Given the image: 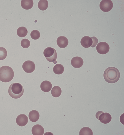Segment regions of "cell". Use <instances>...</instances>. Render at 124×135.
Returning a JSON list of instances; mask_svg holds the SVG:
<instances>
[{"label": "cell", "instance_id": "cell-1", "mask_svg": "<svg viewBox=\"0 0 124 135\" xmlns=\"http://www.w3.org/2000/svg\"><path fill=\"white\" fill-rule=\"evenodd\" d=\"M119 71L116 68L110 67L105 70L103 77L105 80L108 82L113 83L117 81L120 77Z\"/></svg>", "mask_w": 124, "mask_h": 135}, {"label": "cell", "instance_id": "cell-2", "mask_svg": "<svg viewBox=\"0 0 124 135\" xmlns=\"http://www.w3.org/2000/svg\"><path fill=\"white\" fill-rule=\"evenodd\" d=\"M14 75L13 69L7 66H3L0 68V80L3 82H7L11 81Z\"/></svg>", "mask_w": 124, "mask_h": 135}, {"label": "cell", "instance_id": "cell-3", "mask_svg": "<svg viewBox=\"0 0 124 135\" xmlns=\"http://www.w3.org/2000/svg\"><path fill=\"white\" fill-rule=\"evenodd\" d=\"M24 89L23 86L20 83H14L9 86L8 93L10 96L15 99L20 98L23 95Z\"/></svg>", "mask_w": 124, "mask_h": 135}, {"label": "cell", "instance_id": "cell-4", "mask_svg": "<svg viewBox=\"0 0 124 135\" xmlns=\"http://www.w3.org/2000/svg\"><path fill=\"white\" fill-rule=\"evenodd\" d=\"M43 54L48 61L53 62L54 64L57 63V53L54 48L50 47L46 48L44 51Z\"/></svg>", "mask_w": 124, "mask_h": 135}, {"label": "cell", "instance_id": "cell-5", "mask_svg": "<svg viewBox=\"0 0 124 135\" xmlns=\"http://www.w3.org/2000/svg\"><path fill=\"white\" fill-rule=\"evenodd\" d=\"M112 2L110 0H102L100 2L99 7L101 10L105 12H108L112 9Z\"/></svg>", "mask_w": 124, "mask_h": 135}, {"label": "cell", "instance_id": "cell-6", "mask_svg": "<svg viewBox=\"0 0 124 135\" xmlns=\"http://www.w3.org/2000/svg\"><path fill=\"white\" fill-rule=\"evenodd\" d=\"M109 46L107 43L102 42L98 43L96 47L97 52L100 54H104L107 53L109 50Z\"/></svg>", "mask_w": 124, "mask_h": 135}, {"label": "cell", "instance_id": "cell-7", "mask_svg": "<svg viewBox=\"0 0 124 135\" xmlns=\"http://www.w3.org/2000/svg\"><path fill=\"white\" fill-rule=\"evenodd\" d=\"M22 67L25 72L27 73L33 72L35 68L34 63L32 61L30 60L25 61L23 63Z\"/></svg>", "mask_w": 124, "mask_h": 135}, {"label": "cell", "instance_id": "cell-8", "mask_svg": "<svg viewBox=\"0 0 124 135\" xmlns=\"http://www.w3.org/2000/svg\"><path fill=\"white\" fill-rule=\"evenodd\" d=\"M28 118L25 114H21L18 115L16 119V122L19 126L23 127L25 126L28 122Z\"/></svg>", "mask_w": 124, "mask_h": 135}, {"label": "cell", "instance_id": "cell-9", "mask_svg": "<svg viewBox=\"0 0 124 135\" xmlns=\"http://www.w3.org/2000/svg\"><path fill=\"white\" fill-rule=\"evenodd\" d=\"M84 63L83 59L80 57L78 56L73 58L71 61V64L74 68H78L81 67Z\"/></svg>", "mask_w": 124, "mask_h": 135}, {"label": "cell", "instance_id": "cell-10", "mask_svg": "<svg viewBox=\"0 0 124 135\" xmlns=\"http://www.w3.org/2000/svg\"><path fill=\"white\" fill-rule=\"evenodd\" d=\"M112 117L111 115L108 112H103L99 116L98 120L102 123L106 124L109 123L111 121Z\"/></svg>", "mask_w": 124, "mask_h": 135}, {"label": "cell", "instance_id": "cell-11", "mask_svg": "<svg viewBox=\"0 0 124 135\" xmlns=\"http://www.w3.org/2000/svg\"><path fill=\"white\" fill-rule=\"evenodd\" d=\"M80 43L81 45L85 48L91 47L93 44V40L90 37L87 36L83 37L81 39Z\"/></svg>", "mask_w": 124, "mask_h": 135}, {"label": "cell", "instance_id": "cell-12", "mask_svg": "<svg viewBox=\"0 0 124 135\" xmlns=\"http://www.w3.org/2000/svg\"><path fill=\"white\" fill-rule=\"evenodd\" d=\"M67 38L64 36L59 37L57 40V43L58 46L61 48H64L66 47L68 44Z\"/></svg>", "mask_w": 124, "mask_h": 135}, {"label": "cell", "instance_id": "cell-13", "mask_svg": "<svg viewBox=\"0 0 124 135\" xmlns=\"http://www.w3.org/2000/svg\"><path fill=\"white\" fill-rule=\"evenodd\" d=\"M31 132L33 135H43L44 132L43 127L39 124H36L32 127Z\"/></svg>", "mask_w": 124, "mask_h": 135}, {"label": "cell", "instance_id": "cell-14", "mask_svg": "<svg viewBox=\"0 0 124 135\" xmlns=\"http://www.w3.org/2000/svg\"><path fill=\"white\" fill-rule=\"evenodd\" d=\"M52 87V85L49 81L45 80L42 82L41 83L40 87L41 90L45 92L49 91Z\"/></svg>", "mask_w": 124, "mask_h": 135}, {"label": "cell", "instance_id": "cell-15", "mask_svg": "<svg viewBox=\"0 0 124 135\" xmlns=\"http://www.w3.org/2000/svg\"><path fill=\"white\" fill-rule=\"evenodd\" d=\"M28 116L30 120L33 122L37 121L39 118V113L36 110H32L29 113Z\"/></svg>", "mask_w": 124, "mask_h": 135}, {"label": "cell", "instance_id": "cell-16", "mask_svg": "<svg viewBox=\"0 0 124 135\" xmlns=\"http://www.w3.org/2000/svg\"><path fill=\"white\" fill-rule=\"evenodd\" d=\"M21 5L22 7L26 10L29 9L33 7V2L32 0H22Z\"/></svg>", "mask_w": 124, "mask_h": 135}, {"label": "cell", "instance_id": "cell-17", "mask_svg": "<svg viewBox=\"0 0 124 135\" xmlns=\"http://www.w3.org/2000/svg\"><path fill=\"white\" fill-rule=\"evenodd\" d=\"M62 93V90L58 86H55L52 88L51 91L52 95L54 97L57 98L59 97Z\"/></svg>", "mask_w": 124, "mask_h": 135}, {"label": "cell", "instance_id": "cell-18", "mask_svg": "<svg viewBox=\"0 0 124 135\" xmlns=\"http://www.w3.org/2000/svg\"><path fill=\"white\" fill-rule=\"evenodd\" d=\"M64 68L62 65L60 64L55 65L53 67L54 72L56 74L60 75L63 73Z\"/></svg>", "mask_w": 124, "mask_h": 135}, {"label": "cell", "instance_id": "cell-19", "mask_svg": "<svg viewBox=\"0 0 124 135\" xmlns=\"http://www.w3.org/2000/svg\"><path fill=\"white\" fill-rule=\"evenodd\" d=\"M28 31L27 28L24 27H19L17 30V35L21 37H23L27 35Z\"/></svg>", "mask_w": 124, "mask_h": 135}, {"label": "cell", "instance_id": "cell-20", "mask_svg": "<svg viewBox=\"0 0 124 135\" xmlns=\"http://www.w3.org/2000/svg\"><path fill=\"white\" fill-rule=\"evenodd\" d=\"M48 3L47 0H40L38 4L39 8L42 11L45 10L47 8Z\"/></svg>", "mask_w": 124, "mask_h": 135}, {"label": "cell", "instance_id": "cell-21", "mask_svg": "<svg viewBox=\"0 0 124 135\" xmlns=\"http://www.w3.org/2000/svg\"><path fill=\"white\" fill-rule=\"evenodd\" d=\"M79 135H93V132L89 128L85 127L82 128L79 132Z\"/></svg>", "mask_w": 124, "mask_h": 135}, {"label": "cell", "instance_id": "cell-22", "mask_svg": "<svg viewBox=\"0 0 124 135\" xmlns=\"http://www.w3.org/2000/svg\"><path fill=\"white\" fill-rule=\"evenodd\" d=\"M31 38L34 40L38 39L40 36L39 32L36 30H33L31 31L30 34Z\"/></svg>", "mask_w": 124, "mask_h": 135}, {"label": "cell", "instance_id": "cell-23", "mask_svg": "<svg viewBox=\"0 0 124 135\" xmlns=\"http://www.w3.org/2000/svg\"><path fill=\"white\" fill-rule=\"evenodd\" d=\"M7 55V52L6 49L3 47H0V60L5 59Z\"/></svg>", "mask_w": 124, "mask_h": 135}, {"label": "cell", "instance_id": "cell-24", "mask_svg": "<svg viewBox=\"0 0 124 135\" xmlns=\"http://www.w3.org/2000/svg\"><path fill=\"white\" fill-rule=\"evenodd\" d=\"M21 44L23 47L26 48H28L30 46V43L28 39L25 38L21 40Z\"/></svg>", "mask_w": 124, "mask_h": 135}, {"label": "cell", "instance_id": "cell-25", "mask_svg": "<svg viewBox=\"0 0 124 135\" xmlns=\"http://www.w3.org/2000/svg\"><path fill=\"white\" fill-rule=\"evenodd\" d=\"M93 40V44L91 46L92 47H94L98 43V40L97 38L95 37H91Z\"/></svg>", "mask_w": 124, "mask_h": 135}, {"label": "cell", "instance_id": "cell-26", "mask_svg": "<svg viewBox=\"0 0 124 135\" xmlns=\"http://www.w3.org/2000/svg\"><path fill=\"white\" fill-rule=\"evenodd\" d=\"M104 112L103 111H99L97 112L96 113L95 115V116L96 118L97 119H98V118L100 115L102 113Z\"/></svg>", "mask_w": 124, "mask_h": 135}]
</instances>
